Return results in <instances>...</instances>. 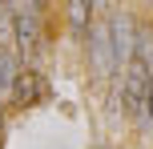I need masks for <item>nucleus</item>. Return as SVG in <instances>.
Here are the masks:
<instances>
[{
  "label": "nucleus",
  "mask_w": 153,
  "mask_h": 149,
  "mask_svg": "<svg viewBox=\"0 0 153 149\" xmlns=\"http://www.w3.org/2000/svg\"><path fill=\"white\" fill-rule=\"evenodd\" d=\"M141 125H153V77H149V89H145V109H141Z\"/></svg>",
  "instance_id": "6"
},
{
  "label": "nucleus",
  "mask_w": 153,
  "mask_h": 149,
  "mask_svg": "<svg viewBox=\"0 0 153 149\" xmlns=\"http://www.w3.org/2000/svg\"><path fill=\"white\" fill-rule=\"evenodd\" d=\"M12 44H16V56L20 61L36 56V48H40V24H36V4L32 0H24V4L12 8Z\"/></svg>",
  "instance_id": "1"
},
{
  "label": "nucleus",
  "mask_w": 153,
  "mask_h": 149,
  "mask_svg": "<svg viewBox=\"0 0 153 149\" xmlns=\"http://www.w3.org/2000/svg\"><path fill=\"white\" fill-rule=\"evenodd\" d=\"M12 101L16 105H36L40 101V77H36V73H16V77H12Z\"/></svg>",
  "instance_id": "4"
},
{
  "label": "nucleus",
  "mask_w": 153,
  "mask_h": 149,
  "mask_svg": "<svg viewBox=\"0 0 153 149\" xmlns=\"http://www.w3.org/2000/svg\"><path fill=\"white\" fill-rule=\"evenodd\" d=\"M0 93H4V81H0ZM0 113H4V105H0Z\"/></svg>",
  "instance_id": "7"
},
{
  "label": "nucleus",
  "mask_w": 153,
  "mask_h": 149,
  "mask_svg": "<svg viewBox=\"0 0 153 149\" xmlns=\"http://www.w3.org/2000/svg\"><path fill=\"white\" fill-rule=\"evenodd\" d=\"M32 4H36V8H40V4H45V0H32Z\"/></svg>",
  "instance_id": "8"
},
{
  "label": "nucleus",
  "mask_w": 153,
  "mask_h": 149,
  "mask_svg": "<svg viewBox=\"0 0 153 149\" xmlns=\"http://www.w3.org/2000/svg\"><path fill=\"white\" fill-rule=\"evenodd\" d=\"M0 40H12V8L0 0Z\"/></svg>",
  "instance_id": "5"
},
{
  "label": "nucleus",
  "mask_w": 153,
  "mask_h": 149,
  "mask_svg": "<svg viewBox=\"0 0 153 149\" xmlns=\"http://www.w3.org/2000/svg\"><path fill=\"white\" fill-rule=\"evenodd\" d=\"M109 40H113V61H117V73H121L133 61V44H137V20L125 8H117L109 16Z\"/></svg>",
  "instance_id": "2"
},
{
  "label": "nucleus",
  "mask_w": 153,
  "mask_h": 149,
  "mask_svg": "<svg viewBox=\"0 0 153 149\" xmlns=\"http://www.w3.org/2000/svg\"><path fill=\"white\" fill-rule=\"evenodd\" d=\"M85 36H89V61H93V69H97V77H113V73H117V61H113L109 24H93Z\"/></svg>",
  "instance_id": "3"
}]
</instances>
